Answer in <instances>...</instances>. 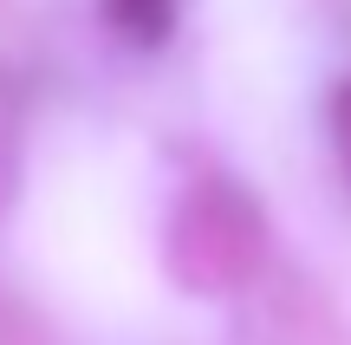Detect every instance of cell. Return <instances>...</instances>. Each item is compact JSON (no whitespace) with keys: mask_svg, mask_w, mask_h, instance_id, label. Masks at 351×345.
Returning a JSON list of instances; mask_svg holds the SVG:
<instances>
[{"mask_svg":"<svg viewBox=\"0 0 351 345\" xmlns=\"http://www.w3.org/2000/svg\"><path fill=\"white\" fill-rule=\"evenodd\" d=\"M98 7L117 26V39H130V46H163L176 26V0H98Z\"/></svg>","mask_w":351,"mask_h":345,"instance_id":"6da1fadb","label":"cell"},{"mask_svg":"<svg viewBox=\"0 0 351 345\" xmlns=\"http://www.w3.org/2000/svg\"><path fill=\"white\" fill-rule=\"evenodd\" d=\"M332 137H339V156H345V176H351V78L332 91Z\"/></svg>","mask_w":351,"mask_h":345,"instance_id":"7a4b0ae2","label":"cell"}]
</instances>
